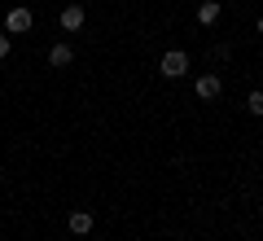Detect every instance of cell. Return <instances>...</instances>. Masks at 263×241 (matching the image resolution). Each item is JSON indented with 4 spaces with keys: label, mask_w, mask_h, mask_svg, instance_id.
Masks as SVG:
<instances>
[{
    "label": "cell",
    "mask_w": 263,
    "mask_h": 241,
    "mask_svg": "<svg viewBox=\"0 0 263 241\" xmlns=\"http://www.w3.org/2000/svg\"><path fill=\"white\" fill-rule=\"evenodd\" d=\"M84 18H88L84 5H66V9H62V31H79V27H84Z\"/></svg>",
    "instance_id": "cell-6"
},
{
    "label": "cell",
    "mask_w": 263,
    "mask_h": 241,
    "mask_svg": "<svg viewBox=\"0 0 263 241\" xmlns=\"http://www.w3.org/2000/svg\"><path fill=\"white\" fill-rule=\"evenodd\" d=\"M158 70L167 75V79H184V70H189V53H184V48H171V53H162Z\"/></svg>",
    "instance_id": "cell-1"
},
{
    "label": "cell",
    "mask_w": 263,
    "mask_h": 241,
    "mask_svg": "<svg viewBox=\"0 0 263 241\" xmlns=\"http://www.w3.org/2000/svg\"><path fill=\"white\" fill-rule=\"evenodd\" d=\"M92 211H70V215H66V228H70V232H75V237H88V232H92Z\"/></svg>",
    "instance_id": "cell-4"
},
{
    "label": "cell",
    "mask_w": 263,
    "mask_h": 241,
    "mask_svg": "<svg viewBox=\"0 0 263 241\" xmlns=\"http://www.w3.org/2000/svg\"><path fill=\"white\" fill-rule=\"evenodd\" d=\"M31 22H35V18H31V9H22V5L5 13V31H9V35H27V31H31Z\"/></svg>",
    "instance_id": "cell-2"
},
{
    "label": "cell",
    "mask_w": 263,
    "mask_h": 241,
    "mask_svg": "<svg viewBox=\"0 0 263 241\" xmlns=\"http://www.w3.org/2000/svg\"><path fill=\"white\" fill-rule=\"evenodd\" d=\"M9 48H13V35H9V31H0V62L9 57Z\"/></svg>",
    "instance_id": "cell-9"
},
{
    "label": "cell",
    "mask_w": 263,
    "mask_h": 241,
    "mask_svg": "<svg viewBox=\"0 0 263 241\" xmlns=\"http://www.w3.org/2000/svg\"><path fill=\"white\" fill-rule=\"evenodd\" d=\"M70 62H75V48L70 44H53L48 48V66H53V70H66Z\"/></svg>",
    "instance_id": "cell-5"
},
{
    "label": "cell",
    "mask_w": 263,
    "mask_h": 241,
    "mask_svg": "<svg viewBox=\"0 0 263 241\" xmlns=\"http://www.w3.org/2000/svg\"><path fill=\"white\" fill-rule=\"evenodd\" d=\"M254 31H259V35H263V18H259V27H254Z\"/></svg>",
    "instance_id": "cell-10"
},
{
    "label": "cell",
    "mask_w": 263,
    "mask_h": 241,
    "mask_svg": "<svg viewBox=\"0 0 263 241\" xmlns=\"http://www.w3.org/2000/svg\"><path fill=\"white\" fill-rule=\"evenodd\" d=\"M246 110H250L254 119H263V88H259V92H250V97H246Z\"/></svg>",
    "instance_id": "cell-8"
},
{
    "label": "cell",
    "mask_w": 263,
    "mask_h": 241,
    "mask_svg": "<svg viewBox=\"0 0 263 241\" xmlns=\"http://www.w3.org/2000/svg\"><path fill=\"white\" fill-rule=\"evenodd\" d=\"M197 22H202V27H215L219 22V0H202V5H197Z\"/></svg>",
    "instance_id": "cell-7"
},
{
    "label": "cell",
    "mask_w": 263,
    "mask_h": 241,
    "mask_svg": "<svg viewBox=\"0 0 263 241\" xmlns=\"http://www.w3.org/2000/svg\"><path fill=\"white\" fill-rule=\"evenodd\" d=\"M193 88H197V97H202V101H215V97L224 92V79H219L215 70H206V75H197Z\"/></svg>",
    "instance_id": "cell-3"
}]
</instances>
